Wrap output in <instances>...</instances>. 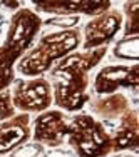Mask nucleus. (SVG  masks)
Masks as SVG:
<instances>
[{
	"label": "nucleus",
	"mask_w": 139,
	"mask_h": 157,
	"mask_svg": "<svg viewBox=\"0 0 139 157\" xmlns=\"http://www.w3.org/2000/svg\"><path fill=\"white\" fill-rule=\"evenodd\" d=\"M12 104L24 114L29 112H46L52 105V87L50 80L46 77L35 78H18L14 80L12 89Z\"/></svg>",
	"instance_id": "nucleus-5"
},
{
	"label": "nucleus",
	"mask_w": 139,
	"mask_h": 157,
	"mask_svg": "<svg viewBox=\"0 0 139 157\" xmlns=\"http://www.w3.org/2000/svg\"><path fill=\"white\" fill-rule=\"evenodd\" d=\"M67 139L77 157H106L112 152V137L106 125L85 114L69 121Z\"/></svg>",
	"instance_id": "nucleus-4"
},
{
	"label": "nucleus",
	"mask_w": 139,
	"mask_h": 157,
	"mask_svg": "<svg viewBox=\"0 0 139 157\" xmlns=\"http://www.w3.org/2000/svg\"><path fill=\"white\" fill-rule=\"evenodd\" d=\"M42 27V18L29 9H20L10 18L5 42L0 45V92L7 90L15 80V62L30 48Z\"/></svg>",
	"instance_id": "nucleus-2"
},
{
	"label": "nucleus",
	"mask_w": 139,
	"mask_h": 157,
	"mask_svg": "<svg viewBox=\"0 0 139 157\" xmlns=\"http://www.w3.org/2000/svg\"><path fill=\"white\" fill-rule=\"evenodd\" d=\"M44 157H74V154L67 151H50L47 154H44Z\"/></svg>",
	"instance_id": "nucleus-18"
},
{
	"label": "nucleus",
	"mask_w": 139,
	"mask_h": 157,
	"mask_svg": "<svg viewBox=\"0 0 139 157\" xmlns=\"http://www.w3.org/2000/svg\"><path fill=\"white\" fill-rule=\"evenodd\" d=\"M137 35L134 37H126L124 40L116 45L114 48V55L119 59H126V60H134L136 62L139 59V54H137Z\"/></svg>",
	"instance_id": "nucleus-13"
},
{
	"label": "nucleus",
	"mask_w": 139,
	"mask_h": 157,
	"mask_svg": "<svg viewBox=\"0 0 139 157\" xmlns=\"http://www.w3.org/2000/svg\"><path fill=\"white\" fill-rule=\"evenodd\" d=\"M112 137V152L119 151H136L139 144V124L136 109H127L121 115V124L114 130Z\"/></svg>",
	"instance_id": "nucleus-11"
},
{
	"label": "nucleus",
	"mask_w": 139,
	"mask_h": 157,
	"mask_svg": "<svg viewBox=\"0 0 139 157\" xmlns=\"http://www.w3.org/2000/svg\"><path fill=\"white\" fill-rule=\"evenodd\" d=\"M91 107L97 115H101L102 119H107V121H114V119L121 117L129 109L127 99L122 94H111L109 97H104V99H99L97 102H94Z\"/></svg>",
	"instance_id": "nucleus-12"
},
{
	"label": "nucleus",
	"mask_w": 139,
	"mask_h": 157,
	"mask_svg": "<svg viewBox=\"0 0 139 157\" xmlns=\"http://www.w3.org/2000/svg\"><path fill=\"white\" fill-rule=\"evenodd\" d=\"M127 15V25L124 30V37H134L137 35V2H129L124 7Z\"/></svg>",
	"instance_id": "nucleus-14"
},
{
	"label": "nucleus",
	"mask_w": 139,
	"mask_h": 157,
	"mask_svg": "<svg viewBox=\"0 0 139 157\" xmlns=\"http://www.w3.org/2000/svg\"><path fill=\"white\" fill-rule=\"evenodd\" d=\"M137 63L133 65H109L104 67L94 80V90L96 94H114L117 89L126 87L133 92H137Z\"/></svg>",
	"instance_id": "nucleus-7"
},
{
	"label": "nucleus",
	"mask_w": 139,
	"mask_h": 157,
	"mask_svg": "<svg viewBox=\"0 0 139 157\" xmlns=\"http://www.w3.org/2000/svg\"><path fill=\"white\" fill-rule=\"evenodd\" d=\"M40 152H44L40 144H22L20 147H17L14 151L12 157H39Z\"/></svg>",
	"instance_id": "nucleus-16"
},
{
	"label": "nucleus",
	"mask_w": 139,
	"mask_h": 157,
	"mask_svg": "<svg viewBox=\"0 0 139 157\" xmlns=\"http://www.w3.org/2000/svg\"><path fill=\"white\" fill-rule=\"evenodd\" d=\"M15 115V107L12 104V92L7 90L0 92V121H9Z\"/></svg>",
	"instance_id": "nucleus-15"
},
{
	"label": "nucleus",
	"mask_w": 139,
	"mask_h": 157,
	"mask_svg": "<svg viewBox=\"0 0 139 157\" xmlns=\"http://www.w3.org/2000/svg\"><path fill=\"white\" fill-rule=\"evenodd\" d=\"M79 44H81L79 29H66L55 33H49L18 60L17 70L25 77H39L49 72L57 60H62L64 57L72 54L79 47Z\"/></svg>",
	"instance_id": "nucleus-3"
},
{
	"label": "nucleus",
	"mask_w": 139,
	"mask_h": 157,
	"mask_svg": "<svg viewBox=\"0 0 139 157\" xmlns=\"http://www.w3.org/2000/svg\"><path fill=\"white\" fill-rule=\"evenodd\" d=\"M79 22L77 17H59V18H52L47 20L46 25H59V27H72Z\"/></svg>",
	"instance_id": "nucleus-17"
},
{
	"label": "nucleus",
	"mask_w": 139,
	"mask_h": 157,
	"mask_svg": "<svg viewBox=\"0 0 139 157\" xmlns=\"http://www.w3.org/2000/svg\"><path fill=\"white\" fill-rule=\"evenodd\" d=\"M106 52V47L87 52H72L50 69V87L54 92L52 100L55 105L67 112H77L89 102V94L85 92L89 85V70L102 60Z\"/></svg>",
	"instance_id": "nucleus-1"
},
{
	"label": "nucleus",
	"mask_w": 139,
	"mask_h": 157,
	"mask_svg": "<svg viewBox=\"0 0 139 157\" xmlns=\"http://www.w3.org/2000/svg\"><path fill=\"white\" fill-rule=\"evenodd\" d=\"M122 25V15L117 10L97 15L92 18L84 29V50H94L99 47H106L112 37L119 32Z\"/></svg>",
	"instance_id": "nucleus-8"
},
{
	"label": "nucleus",
	"mask_w": 139,
	"mask_h": 157,
	"mask_svg": "<svg viewBox=\"0 0 139 157\" xmlns=\"http://www.w3.org/2000/svg\"><path fill=\"white\" fill-rule=\"evenodd\" d=\"M35 7L42 12L57 13L61 17H70L72 13L102 15L109 12L111 2H37Z\"/></svg>",
	"instance_id": "nucleus-10"
},
{
	"label": "nucleus",
	"mask_w": 139,
	"mask_h": 157,
	"mask_svg": "<svg viewBox=\"0 0 139 157\" xmlns=\"http://www.w3.org/2000/svg\"><path fill=\"white\" fill-rule=\"evenodd\" d=\"M69 132V119L61 110H46L34 121V140L47 147H59Z\"/></svg>",
	"instance_id": "nucleus-6"
},
{
	"label": "nucleus",
	"mask_w": 139,
	"mask_h": 157,
	"mask_svg": "<svg viewBox=\"0 0 139 157\" xmlns=\"http://www.w3.org/2000/svg\"><path fill=\"white\" fill-rule=\"evenodd\" d=\"M30 137V119L29 114L14 115L12 119L0 124V155L14 152L25 144Z\"/></svg>",
	"instance_id": "nucleus-9"
}]
</instances>
